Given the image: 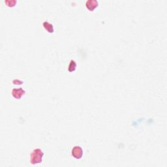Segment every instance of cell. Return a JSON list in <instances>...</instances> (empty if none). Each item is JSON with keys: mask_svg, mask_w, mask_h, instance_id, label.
Returning a JSON list of instances; mask_svg holds the SVG:
<instances>
[{"mask_svg": "<svg viewBox=\"0 0 167 167\" xmlns=\"http://www.w3.org/2000/svg\"><path fill=\"white\" fill-rule=\"evenodd\" d=\"M45 153L40 148H35L31 152L29 155V162L32 165L40 164L42 163Z\"/></svg>", "mask_w": 167, "mask_h": 167, "instance_id": "6da1fadb", "label": "cell"}, {"mask_svg": "<svg viewBox=\"0 0 167 167\" xmlns=\"http://www.w3.org/2000/svg\"><path fill=\"white\" fill-rule=\"evenodd\" d=\"M26 91L22 88H14L12 90L11 94L12 96L14 97L16 99H20L24 96L26 94Z\"/></svg>", "mask_w": 167, "mask_h": 167, "instance_id": "7a4b0ae2", "label": "cell"}, {"mask_svg": "<svg viewBox=\"0 0 167 167\" xmlns=\"http://www.w3.org/2000/svg\"><path fill=\"white\" fill-rule=\"evenodd\" d=\"M71 155L74 159H80L83 156V149L80 146H74L71 150Z\"/></svg>", "mask_w": 167, "mask_h": 167, "instance_id": "3957f363", "label": "cell"}, {"mask_svg": "<svg viewBox=\"0 0 167 167\" xmlns=\"http://www.w3.org/2000/svg\"><path fill=\"white\" fill-rule=\"evenodd\" d=\"M99 6V2L97 0H87L86 2V7L88 10L92 12Z\"/></svg>", "mask_w": 167, "mask_h": 167, "instance_id": "277c9868", "label": "cell"}, {"mask_svg": "<svg viewBox=\"0 0 167 167\" xmlns=\"http://www.w3.org/2000/svg\"><path fill=\"white\" fill-rule=\"evenodd\" d=\"M43 26L48 33H54V27L52 24H51L48 21H45L43 23Z\"/></svg>", "mask_w": 167, "mask_h": 167, "instance_id": "5b68a950", "label": "cell"}, {"mask_svg": "<svg viewBox=\"0 0 167 167\" xmlns=\"http://www.w3.org/2000/svg\"><path fill=\"white\" fill-rule=\"evenodd\" d=\"M77 63L74 60H71L69 62V66H68V71L70 73H73L74 71H75L77 69Z\"/></svg>", "mask_w": 167, "mask_h": 167, "instance_id": "8992f818", "label": "cell"}, {"mask_svg": "<svg viewBox=\"0 0 167 167\" xmlns=\"http://www.w3.org/2000/svg\"><path fill=\"white\" fill-rule=\"evenodd\" d=\"M17 1H15V0H7V1H5V3L7 5V6L9 7H13L15 6V4H16Z\"/></svg>", "mask_w": 167, "mask_h": 167, "instance_id": "52a82bcc", "label": "cell"}, {"mask_svg": "<svg viewBox=\"0 0 167 167\" xmlns=\"http://www.w3.org/2000/svg\"><path fill=\"white\" fill-rule=\"evenodd\" d=\"M13 83L14 85H20V84H23L24 82L22 81V80H20L18 79H16V80H13Z\"/></svg>", "mask_w": 167, "mask_h": 167, "instance_id": "ba28073f", "label": "cell"}]
</instances>
